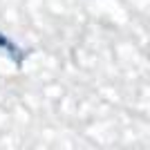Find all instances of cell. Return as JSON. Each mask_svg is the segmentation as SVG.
Masks as SVG:
<instances>
[{"instance_id": "cell-1", "label": "cell", "mask_w": 150, "mask_h": 150, "mask_svg": "<svg viewBox=\"0 0 150 150\" xmlns=\"http://www.w3.org/2000/svg\"><path fill=\"white\" fill-rule=\"evenodd\" d=\"M0 50L5 52V56L9 58V61H11L13 65H16V67H23V63H25L27 54H29L27 50L18 47V45L13 43V40H11L9 36H7V34H2V31H0Z\"/></svg>"}]
</instances>
